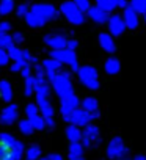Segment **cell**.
I'll list each match as a JSON object with an SVG mask.
<instances>
[{
  "label": "cell",
  "instance_id": "8992f818",
  "mask_svg": "<svg viewBox=\"0 0 146 160\" xmlns=\"http://www.w3.org/2000/svg\"><path fill=\"white\" fill-rule=\"evenodd\" d=\"M123 21H124V24H126V28H130V30H137V28H138V25H140L138 13H137L130 5H127V7L124 8Z\"/></svg>",
  "mask_w": 146,
  "mask_h": 160
},
{
  "label": "cell",
  "instance_id": "52a82bcc",
  "mask_svg": "<svg viewBox=\"0 0 146 160\" xmlns=\"http://www.w3.org/2000/svg\"><path fill=\"white\" fill-rule=\"evenodd\" d=\"M55 88H57V91H58L63 98L72 94V85H71V82H69L68 74H61V75H58V77L55 78Z\"/></svg>",
  "mask_w": 146,
  "mask_h": 160
},
{
  "label": "cell",
  "instance_id": "4fadbf2b",
  "mask_svg": "<svg viewBox=\"0 0 146 160\" xmlns=\"http://www.w3.org/2000/svg\"><path fill=\"white\" fill-rule=\"evenodd\" d=\"M46 42H47L50 47H53L55 50H57V49H64V47H66V39H64L61 35L47 36V38H46Z\"/></svg>",
  "mask_w": 146,
  "mask_h": 160
},
{
  "label": "cell",
  "instance_id": "2e32d148",
  "mask_svg": "<svg viewBox=\"0 0 146 160\" xmlns=\"http://www.w3.org/2000/svg\"><path fill=\"white\" fill-rule=\"evenodd\" d=\"M68 138L72 141V143H76V141H79L80 138H82V133H80V130L76 127V126H71V127H68Z\"/></svg>",
  "mask_w": 146,
  "mask_h": 160
},
{
  "label": "cell",
  "instance_id": "e0dca14e",
  "mask_svg": "<svg viewBox=\"0 0 146 160\" xmlns=\"http://www.w3.org/2000/svg\"><path fill=\"white\" fill-rule=\"evenodd\" d=\"M83 110L88 112V113H93L98 110V101L94 98H87L83 101Z\"/></svg>",
  "mask_w": 146,
  "mask_h": 160
},
{
  "label": "cell",
  "instance_id": "484cf974",
  "mask_svg": "<svg viewBox=\"0 0 146 160\" xmlns=\"http://www.w3.org/2000/svg\"><path fill=\"white\" fill-rule=\"evenodd\" d=\"M25 10H27V7H25V5H22V7L19 8V11H18V14H19V16H22V14L25 13Z\"/></svg>",
  "mask_w": 146,
  "mask_h": 160
},
{
  "label": "cell",
  "instance_id": "7a4b0ae2",
  "mask_svg": "<svg viewBox=\"0 0 146 160\" xmlns=\"http://www.w3.org/2000/svg\"><path fill=\"white\" fill-rule=\"evenodd\" d=\"M129 154V149L126 148L124 141L121 137H113L107 146V157L112 158V160H116V158H124L126 155Z\"/></svg>",
  "mask_w": 146,
  "mask_h": 160
},
{
  "label": "cell",
  "instance_id": "cb8c5ba5",
  "mask_svg": "<svg viewBox=\"0 0 146 160\" xmlns=\"http://www.w3.org/2000/svg\"><path fill=\"white\" fill-rule=\"evenodd\" d=\"M46 66L52 71V69H57L60 64H58V61H55V60H52V61H46Z\"/></svg>",
  "mask_w": 146,
  "mask_h": 160
},
{
  "label": "cell",
  "instance_id": "83f0119b",
  "mask_svg": "<svg viewBox=\"0 0 146 160\" xmlns=\"http://www.w3.org/2000/svg\"><path fill=\"white\" fill-rule=\"evenodd\" d=\"M14 39H16V41H22V36H21V35H16Z\"/></svg>",
  "mask_w": 146,
  "mask_h": 160
},
{
  "label": "cell",
  "instance_id": "7402d4cb",
  "mask_svg": "<svg viewBox=\"0 0 146 160\" xmlns=\"http://www.w3.org/2000/svg\"><path fill=\"white\" fill-rule=\"evenodd\" d=\"M66 47H68L69 50L74 52V49L77 47V41H76V39H69V41H66Z\"/></svg>",
  "mask_w": 146,
  "mask_h": 160
},
{
  "label": "cell",
  "instance_id": "d6986e66",
  "mask_svg": "<svg viewBox=\"0 0 146 160\" xmlns=\"http://www.w3.org/2000/svg\"><path fill=\"white\" fill-rule=\"evenodd\" d=\"M8 155H10V148L7 146V143L0 140V160H7Z\"/></svg>",
  "mask_w": 146,
  "mask_h": 160
},
{
  "label": "cell",
  "instance_id": "9a60e30c",
  "mask_svg": "<svg viewBox=\"0 0 146 160\" xmlns=\"http://www.w3.org/2000/svg\"><path fill=\"white\" fill-rule=\"evenodd\" d=\"M130 7L138 14H146V0H130Z\"/></svg>",
  "mask_w": 146,
  "mask_h": 160
},
{
  "label": "cell",
  "instance_id": "277c9868",
  "mask_svg": "<svg viewBox=\"0 0 146 160\" xmlns=\"http://www.w3.org/2000/svg\"><path fill=\"white\" fill-rule=\"evenodd\" d=\"M53 58H57V61H64L68 64H71V68L74 71H79V64H77V58L74 55V52L69 49H57L50 53Z\"/></svg>",
  "mask_w": 146,
  "mask_h": 160
},
{
  "label": "cell",
  "instance_id": "ffe728a7",
  "mask_svg": "<svg viewBox=\"0 0 146 160\" xmlns=\"http://www.w3.org/2000/svg\"><path fill=\"white\" fill-rule=\"evenodd\" d=\"M80 154H82V146L76 141V143H72L71 144V155L72 157H80Z\"/></svg>",
  "mask_w": 146,
  "mask_h": 160
},
{
  "label": "cell",
  "instance_id": "ba28073f",
  "mask_svg": "<svg viewBox=\"0 0 146 160\" xmlns=\"http://www.w3.org/2000/svg\"><path fill=\"white\" fill-rule=\"evenodd\" d=\"M68 121L74 122L76 126H88V122L91 121V116L83 108H76V110H72L71 115L68 116Z\"/></svg>",
  "mask_w": 146,
  "mask_h": 160
},
{
  "label": "cell",
  "instance_id": "44dd1931",
  "mask_svg": "<svg viewBox=\"0 0 146 160\" xmlns=\"http://www.w3.org/2000/svg\"><path fill=\"white\" fill-rule=\"evenodd\" d=\"M11 5H13L11 0H3V3L0 5V13H2V14L10 13V7H11Z\"/></svg>",
  "mask_w": 146,
  "mask_h": 160
},
{
  "label": "cell",
  "instance_id": "8fae6325",
  "mask_svg": "<svg viewBox=\"0 0 146 160\" xmlns=\"http://www.w3.org/2000/svg\"><path fill=\"white\" fill-rule=\"evenodd\" d=\"M88 16H90V19L94 21L96 24H104V22H107V19H108V14H107L105 11H102L101 8H98V7H90Z\"/></svg>",
  "mask_w": 146,
  "mask_h": 160
},
{
  "label": "cell",
  "instance_id": "f546056e",
  "mask_svg": "<svg viewBox=\"0 0 146 160\" xmlns=\"http://www.w3.org/2000/svg\"><path fill=\"white\" fill-rule=\"evenodd\" d=\"M143 16H144V24H146V14H143Z\"/></svg>",
  "mask_w": 146,
  "mask_h": 160
},
{
  "label": "cell",
  "instance_id": "5b68a950",
  "mask_svg": "<svg viewBox=\"0 0 146 160\" xmlns=\"http://www.w3.org/2000/svg\"><path fill=\"white\" fill-rule=\"evenodd\" d=\"M107 22H108V32L112 36H121L126 32V24L121 14H112L107 19Z\"/></svg>",
  "mask_w": 146,
  "mask_h": 160
},
{
  "label": "cell",
  "instance_id": "603a6c76",
  "mask_svg": "<svg viewBox=\"0 0 146 160\" xmlns=\"http://www.w3.org/2000/svg\"><path fill=\"white\" fill-rule=\"evenodd\" d=\"M0 44H2V46H10V38L5 33L0 35Z\"/></svg>",
  "mask_w": 146,
  "mask_h": 160
},
{
  "label": "cell",
  "instance_id": "5bb4252c",
  "mask_svg": "<svg viewBox=\"0 0 146 160\" xmlns=\"http://www.w3.org/2000/svg\"><path fill=\"white\" fill-rule=\"evenodd\" d=\"M96 7L101 8L102 11H105V13H110L116 8V3L113 0H96Z\"/></svg>",
  "mask_w": 146,
  "mask_h": 160
},
{
  "label": "cell",
  "instance_id": "f1b7e54d",
  "mask_svg": "<svg viewBox=\"0 0 146 160\" xmlns=\"http://www.w3.org/2000/svg\"><path fill=\"white\" fill-rule=\"evenodd\" d=\"M72 160H82V157H72Z\"/></svg>",
  "mask_w": 146,
  "mask_h": 160
},
{
  "label": "cell",
  "instance_id": "4316f807",
  "mask_svg": "<svg viewBox=\"0 0 146 160\" xmlns=\"http://www.w3.org/2000/svg\"><path fill=\"white\" fill-rule=\"evenodd\" d=\"M7 61V55L3 52H0V63H5Z\"/></svg>",
  "mask_w": 146,
  "mask_h": 160
},
{
  "label": "cell",
  "instance_id": "4dcf8cb0",
  "mask_svg": "<svg viewBox=\"0 0 146 160\" xmlns=\"http://www.w3.org/2000/svg\"><path fill=\"white\" fill-rule=\"evenodd\" d=\"M121 160H123V158H121Z\"/></svg>",
  "mask_w": 146,
  "mask_h": 160
},
{
  "label": "cell",
  "instance_id": "7c38bea8",
  "mask_svg": "<svg viewBox=\"0 0 146 160\" xmlns=\"http://www.w3.org/2000/svg\"><path fill=\"white\" fill-rule=\"evenodd\" d=\"M104 69H105V72L108 75H116L119 72V69H121V63H119V60L116 57H110L104 63Z\"/></svg>",
  "mask_w": 146,
  "mask_h": 160
},
{
  "label": "cell",
  "instance_id": "6da1fadb",
  "mask_svg": "<svg viewBox=\"0 0 146 160\" xmlns=\"http://www.w3.org/2000/svg\"><path fill=\"white\" fill-rule=\"evenodd\" d=\"M79 78L80 82L90 88V90H98L99 88V78H98V71L93 66H83L79 69Z\"/></svg>",
  "mask_w": 146,
  "mask_h": 160
},
{
  "label": "cell",
  "instance_id": "9c48e42d",
  "mask_svg": "<svg viewBox=\"0 0 146 160\" xmlns=\"http://www.w3.org/2000/svg\"><path fill=\"white\" fill-rule=\"evenodd\" d=\"M83 144L85 146H90L91 144V141H94L96 144H99L101 143V137H99V129L96 127V126H93V124H88L87 126V129L83 130Z\"/></svg>",
  "mask_w": 146,
  "mask_h": 160
},
{
  "label": "cell",
  "instance_id": "3957f363",
  "mask_svg": "<svg viewBox=\"0 0 146 160\" xmlns=\"http://www.w3.org/2000/svg\"><path fill=\"white\" fill-rule=\"evenodd\" d=\"M61 13L64 14V18L71 22V24H74V25H80V24H83V21H85V16H83V13L72 3V2H64L63 5H61Z\"/></svg>",
  "mask_w": 146,
  "mask_h": 160
},
{
  "label": "cell",
  "instance_id": "30bf717a",
  "mask_svg": "<svg viewBox=\"0 0 146 160\" xmlns=\"http://www.w3.org/2000/svg\"><path fill=\"white\" fill-rule=\"evenodd\" d=\"M99 44L101 47L108 52V53H113L116 50V46H115V41H113V36L110 33H101L99 35Z\"/></svg>",
  "mask_w": 146,
  "mask_h": 160
},
{
  "label": "cell",
  "instance_id": "ac0fdd59",
  "mask_svg": "<svg viewBox=\"0 0 146 160\" xmlns=\"http://www.w3.org/2000/svg\"><path fill=\"white\" fill-rule=\"evenodd\" d=\"M72 3H74L82 13L90 10V0H72Z\"/></svg>",
  "mask_w": 146,
  "mask_h": 160
},
{
  "label": "cell",
  "instance_id": "d4e9b609",
  "mask_svg": "<svg viewBox=\"0 0 146 160\" xmlns=\"http://www.w3.org/2000/svg\"><path fill=\"white\" fill-rule=\"evenodd\" d=\"M113 2H115L116 7H119V8H126V7H127V2H126V0H113Z\"/></svg>",
  "mask_w": 146,
  "mask_h": 160
}]
</instances>
